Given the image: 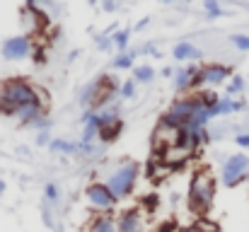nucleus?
Listing matches in <instances>:
<instances>
[{"instance_id":"nucleus-1","label":"nucleus","mask_w":249,"mask_h":232,"mask_svg":"<svg viewBox=\"0 0 249 232\" xmlns=\"http://www.w3.org/2000/svg\"><path fill=\"white\" fill-rule=\"evenodd\" d=\"M27 104H46L49 107V94L39 85H34L27 77H7L0 82V114L12 116L17 109Z\"/></svg>"},{"instance_id":"nucleus-2","label":"nucleus","mask_w":249,"mask_h":232,"mask_svg":"<svg viewBox=\"0 0 249 232\" xmlns=\"http://www.w3.org/2000/svg\"><path fill=\"white\" fill-rule=\"evenodd\" d=\"M215 194H218V181L211 172L201 169L191 177L189 189H186V201H189V211L196 218H208L213 203H215Z\"/></svg>"},{"instance_id":"nucleus-3","label":"nucleus","mask_w":249,"mask_h":232,"mask_svg":"<svg viewBox=\"0 0 249 232\" xmlns=\"http://www.w3.org/2000/svg\"><path fill=\"white\" fill-rule=\"evenodd\" d=\"M141 174H143V167L136 160H119L114 167H109L104 184L116 196V201H124V198H131L136 194Z\"/></svg>"},{"instance_id":"nucleus-4","label":"nucleus","mask_w":249,"mask_h":232,"mask_svg":"<svg viewBox=\"0 0 249 232\" xmlns=\"http://www.w3.org/2000/svg\"><path fill=\"white\" fill-rule=\"evenodd\" d=\"M85 201H87V206H89L92 213L116 215L119 201H116V196L109 191V186H107L104 181H99V179H94V181L87 184V189H85Z\"/></svg>"},{"instance_id":"nucleus-5","label":"nucleus","mask_w":249,"mask_h":232,"mask_svg":"<svg viewBox=\"0 0 249 232\" xmlns=\"http://www.w3.org/2000/svg\"><path fill=\"white\" fill-rule=\"evenodd\" d=\"M245 179H249V155H245V153L230 155V157L223 162L220 181H223L228 189H235V186H240Z\"/></svg>"},{"instance_id":"nucleus-6","label":"nucleus","mask_w":249,"mask_h":232,"mask_svg":"<svg viewBox=\"0 0 249 232\" xmlns=\"http://www.w3.org/2000/svg\"><path fill=\"white\" fill-rule=\"evenodd\" d=\"M232 75L230 66H223V63H206V66H198V73L194 77V92H201V89H213L218 85H223L228 77Z\"/></svg>"},{"instance_id":"nucleus-7","label":"nucleus","mask_w":249,"mask_h":232,"mask_svg":"<svg viewBox=\"0 0 249 232\" xmlns=\"http://www.w3.org/2000/svg\"><path fill=\"white\" fill-rule=\"evenodd\" d=\"M145 215L148 211L143 206H133L116 213V232H150Z\"/></svg>"},{"instance_id":"nucleus-8","label":"nucleus","mask_w":249,"mask_h":232,"mask_svg":"<svg viewBox=\"0 0 249 232\" xmlns=\"http://www.w3.org/2000/svg\"><path fill=\"white\" fill-rule=\"evenodd\" d=\"M2 58L5 61H22L34 54V39L29 34H15L2 41Z\"/></svg>"},{"instance_id":"nucleus-9","label":"nucleus","mask_w":249,"mask_h":232,"mask_svg":"<svg viewBox=\"0 0 249 232\" xmlns=\"http://www.w3.org/2000/svg\"><path fill=\"white\" fill-rule=\"evenodd\" d=\"M198 73V66L196 63H186V66H181V68H177L174 71V77H172V87H174V92L177 94H191L194 92V77Z\"/></svg>"},{"instance_id":"nucleus-10","label":"nucleus","mask_w":249,"mask_h":232,"mask_svg":"<svg viewBox=\"0 0 249 232\" xmlns=\"http://www.w3.org/2000/svg\"><path fill=\"white\" fill-rule=\"evenodd\" d=\"M44 116H49V109H46V104H27V107H22V109H17L15 114H12V119L19 124V126H24V128H32L39 119H44Z\"/></svg>"},{"instance_id":"nucleus-11","label":"nucleus","mask_w":249,"mask_h":232,"mask_svg":"<svg viewBox=\"0 0 249 232\" xmlns=\"http://www.w3.org/2000/svg\"><path fill=\"white\" fill-rule=\"evenodd\" d=\"M172 56L177 63H196L201 58V51L191 44V41H179L174 49H172Z\"/></svg>"},{"instance_id":"nucleus-12","label":"nucleus","mask_w":249,"mask_h":232,"mask_svg":"<svg viewBox=\"0 0 249 232\" xmlns=\"http://www.w3.org/2000/svg\"><path fill=\"white\" fill-rule=\"evenodd\" d=\"M85 232H116V215L92 213V220L87 223Z\"/></svg>"},{"instance_id":"nucleus-13","label":"nucleus","mask_w":249,"mask_h":232,"mask_svg":"<svg viewBox=\"0 0 249 232\" xmlns=\"http://www.w3.org/2000/svg\"><path fill=\"white\" fill-rule=\"evenodd\" d=\"M240 109H245V102H240V99H232L230 94H225V97H220V99H218V104H215L211 111H213V116L218 119V116L235 114V111H240Z\"/></svg>"},{"instance_id":"nucleus-14","label":"nucleus","mask_w":249,"mask_h":232,"mask_svg":"<svg viewBox=\"0 0 249 232\" xmlns=\"http://www.w3.org/2000/svg\"><path fill=\"white\" fill-rule=\"evenodd\" d=\"M49 150L53 155H78V141H68V138H53Z\"/></svg>"},{"instance_id":"nucleus-15","label":"nucleus","mask_w":249,"mask_h":232,"mask_svg":"<svg viewBox=\"0 0 249 232\" xmlns=\"http://www.w3.org/2000/svg\"><path fill=\"white\" fill-rule=\"evenodd\" d=\"M121 131H124V119H121V121H116V124H111V126L99 128V143H102V145H109V143L119 141Z\"/></svg>"},{"instance_id":"nucleus-16","label":"nucleus","mask_w":249,"mask_h":232,"mask_svg":"<svg viewBox=\"0 0 249 232\" xmlns=\"http://www.w3.org/2000/svg\"><path fill=\"white\" fill-rule=\"evenodd\" d=\"M111 44L119 54H126L128 51V44H131V29H116L111 34Z\"/></svg>"},{"instance_id":"nucleus-17","label":"nucleus","mask_w":249,"mask_h":232,"mask_svg":"<svg viewBox=\"0 0 249 232\" xmlns=\"http://www.w3.org/2000/svg\"><path fill=\"white\" fill-rule=\"evenodd\" d=\"M133 80H136V85H150L153 80H155V68L153 66H136L133 68Z\"/></svg>"},{"instance_id":"nucleus-18","label":"nucleus","mask_w":249,"mask_h":232,"mask_svg":"<svg viewBox=\"0 0 249 232\" xmlns=\"http://www.w3.org/2000/svg\"><path fill=\"white\" fill-rule=\"evenodd\" d=\"M136 51H126V54H116V58L111 61V68L116 71H128V68H136Z\"/></svg>"},{"instance_id":"nucleus-19","label":"nucleus","mask_w":249,"mask_h":232,"mask_svg":"<svg viewBox=\"0 0 249 232\" xmlns=\"http://www.w3.org/2000/svg\"><path fill=\"white\" fill-rule=\"evenodd\" d=\"M44 201L51 206H61V186L56 181H46L44 184Z\"/></svg>"},{"instance_id":"nucleus-20","label":"nucleus","mask_w":249,"mask_h":232,"mask_svg":"<svg viewBox=\"0 0 249 232\" xmlns=\"http://www.w3.org/2000/svg\"><path fill=\"white\" fill-rule=\"evenodd\" d=\"M203 10H206V19H215L223 15L220 0H203Z\"/></svg>"},{"instance_id":"nucleus-21","label":"nucleus","mask_w":249,"mask_h":232,"mask_svg":"<svg viewBox=\"0 0 249 232\" xmlns=\"http://www.w3.org/2000/svg\"><path fill=\"white\" fill-rule=\"evenodd\" d=\"M136 80H124L119 87V99H133L136 97Z\"/></svg>"},{"instance_id":"nucleus-22","label":"nucleus","mask_w":249,"mask_h":232,"mask_svg":"<svg viewBox=\"0 0 249 232\" xmlns=\"http://www.w3.org/2000/svg\"><path fill=\"white\" fill-rule=\"evenodd\" d=\"M41 218H44V223H46V228H51V230H56V218H53V206H51V203H46V201H44V206H41Z\"/></svg>"},{"instance_id":"nucleus-23","label":"nucleus","mask_w":249,"mask_h":232,"mask_svg":"<svg viewBox=\"0 0 249 232\" xmlns=\"http://www.w3.org/2000/svg\"><path fill=\"white\" fill-rule=\"evenodd\" d=\"M240 92H245V77L242 75L230 77V82H228V94L232 97V94H240Z\"/></svg>"},{"instance_id":"nucleus-24","label":"nucleus","mask_w":249,"mask_h":232,"mask_svg":"<svg viewBox=\"0 0 249 232\" xmlns=\"http://www.w3.org/2000/svg\"><path fill=\"white\" fill-rule=\"evenodd\" d=\"M194 225L198 228V232H218V223H213V220H208V218H196L194 220Z\"/></svg>"},{"instance_id":"nucleus-25","label":"nucleus","mask_w":249,"mask_h":232,"mask_svg":"<svg viewBox=\"0 0 249 232\" xmlns=\"http://www.w3.org/2000/svg\"><path fill=\"white\" fill-rule=\"evenodd\" d=\"M230 44L240 51H249V34H232L230 36Z\"/></svg>"},{"instance_id":"nucleus-26","label":"nucleus","mask_w":249,"mask_h":232,"mask_svg":"<svg viewBox=\"0 0 249 232\" xmlns=\"http://www.w3.org/2000/svg\"><path fill=\"white\" fill-rule=\"evenodd\" d=\"M97 49H99V51H109V49H114V44H111V34H99V36H97Z\"/></svg>"},{"instance_id":"nucleus-27","label":"nucleus","mask_w":249,"mask_h":232,"mask_svg":"<svg viewBox=\"0 0 249 232\" xmlns=\"http://www.w3.org/2000/svg\"><path fill=\"white\" fill-rule=\"evenodd\" d=\"M34 141H36V145H41V148H49L53 138H51V131H39Z\"/></svg>"},{"instance_id":"nucleus-28","label":"nucleus","mask_w":249,"mask_h":232,"mask_svg":"<svg viewBox=\"0 0 249 232\" xmlns=\"http://www.w3.org/2000/svg\"><path fill=\"white\" fill-rule=\"evenodd\" d=\"M32 56H34V63H36V66H44V63H46V54H44L41 49H34Z\"/></svg>"},{"instance_id":"nucleus-29","label":"nucleus","mask_w":249,"mask_h":232,"mask_svg":"<svg viewBox=\"0 0 249 232\" xmlns=\"http://www.w3.org/2000/svg\"><path fill=\"white\" fill-rule=\"evenodd\" d=\"M116 7H119L116 0H102V10H104V12H114Z\"/></svg>"},{"instance_id":"nucleus-30","label":"nucleus","mask_w":249,"mask_h":232,"mask_svg":"<svg viewBox=\"0 0 249 232\" xmlns=\"http://www.w3.org/2000/svg\"><path fill=\"white\" fill-rule=\"evenodd\" d=\"M235 143H237L240 148H249V133H240V136H235Z\"/></svg>"},{"instance_id":"nucleus-31","label":"nucleus","mask_w":249,"mask_h":232,"mask_svg":"<svg viewBox=\"0 0 249 232\" xmlns=\"http://www.w3.org/2000/svg\"><path fill=\"white\" fill-rule=\"evenodd\" d=\"M148 24H150V17H143V19H141V22L136 24V32H141V29H145Z\"/></svg>"},{"instance_id":"nucleus-32","label":"nucleus","mask_w":249,"mask_h":232,"mask_svg":"<svg viewBox=\"0 0 249 232\" xmlns=\"http://www.w3.org/2000/svg\"><path fill=\"white\" fill-rule=\"evenodd\" d=\"M162 77H174V68H169V66L162 68Z\"/></svg>"},{"instance_id":"nucleus-33","label":"nucleus","mask_w":249,"mask_h":232,"mask_svg":"<svg viewBox=\"0 0 249 232\" xmlns=\"http://www.w3.org/2000/svg\"><path fill=\"white\" fill-rule=\"evenodd\" d=\"M177 232H198V228L196 225H186V228H179Z\"/></svg>"},{"instance_id":"nucleus-34","label":"nucleus","mask_w":249,"mask_h":232,"mask_svg":"<svg viewBox=\"0 0 249 232\" xmlns=\"http://www.w3.org/2000/svg\"><path fill=\"white\" fill-rule=\"evenodd\" d=\"M158 232H177V228L174 225H165V228H160Z\"/></svg>"},{"instance_id":"nucleus-35","label":"nucleus","mask_w":249,"mask_h":232,"mask_svg":"<svg viewBox=\"0 0 249 232\" xmlns=\"http://www.w3.org/2000/svg\"><path fill=\"white\" fill-rule=\"evenodd\" d=\"M0 194H5V181L0 179Z\"/></svg>"},{"instance_id":"nucleus-36","label":"nucleus","mask_w":249,"mask_h":232,"mask_svg":"<svg viewBox=\"0 0 249 232\" xmlns=\"http://www.w3.org/2000/svg\"><path fill=\"white\" fill-rule=\"evenodd\" d=\"M87 2H89V5L94 7V5H97V2H102V0H87Z\"/></svg>"},{"instance_id":"nucleus-37","label":"nucleus","mask_w":249,"mask_h":232,"mask_svg":"<svg viewBox=\"0 0 249 232\" xmlns=\"http://www.w3.org/2000/svg\"><path fill=\"white\" fill-rule=\"evenodd\" d=\"M160 2H174V0H160Z\"/></svg>"},{"instance_id":"nucleus-38","label":"nucleus","mask_w":249,"mask_h":232,"mask_svg":"<svg viewBox=\"0 0 249 232\" xmlns=\"http://www.w3.org/2000/svg\"><path fill=\"white\" fill-rule=\"evenodd\" d=\"M181 2H194V0H181Z\"/></svg>"},{"instance_id":"nucleus-39","label":"nucleus","mask_w":249,"mask_h":232,"mask_svg":"<svg viewBox=\"0 0 249 232\" xmlns=\"http://www.w3.org/2000/svg\"><path fill=\"white\" fill-rule=\"evenodd\" d=\"M247 10H249V2H247Z\"/></svg>"}]
</instances>
